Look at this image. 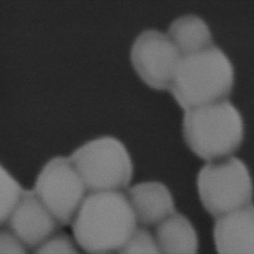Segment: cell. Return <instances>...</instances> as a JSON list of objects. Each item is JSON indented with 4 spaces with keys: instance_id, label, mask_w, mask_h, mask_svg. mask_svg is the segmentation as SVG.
Wrapping results in <instances>:
<instances>
[{
    "instance_id": "6da1fadb",
    "label": "cell",
    "mask_w": 254,
    "mask_h": 254,
    "mask_svg": "<svg viewBox=\"0 0 254 254\" xmlns=\"http://www.w3.org/2000/svg\"><path fill=\"white\" fill-rule=\"evenodd\" d=\"M77 244L86 253L119 251L132 236L137 221L126 194L119 190L91 192L72 223Z\"/></svg>"
},
{
    "instance_id": "7a4b0ae2",
    "label": "cell",
    "mask_w": 254,
    "mask_h": 254,
    "mask_svg": "<svg viewBox=\"0 0 254 254\" xmlns=\"http://www.w3.org/2000/svg\"><path fill=\"white\" fill-rule=\"evenodd\" d=\"M230 60L213 44L182 56L169 91L185 111L226 100L233 89Z\"/></svg>"
},
{
    "instance_id": "3957f363",
    "label": "cell",
    "mask_w": 254,
    "mask_h": 254,
    "mask_svg": "<svg viewBox=\"0 0 254 254\" xmlns=\"http://www.w3.org/2000/svg\"><path fill=\"white\" fill-rule=\"evenodd\" d=\"M183 134L188 147L200 159H223L243 142V117L227 100L191 108L185 111Z\"/></svg>"
},
{
    "instance_id": "277c9868",
    "label": "cell",
    "mask_w": 254,
    "mask_h": 254,
    "mask_svg": "<svg viewBox=\"0 0 254 254\" xmlns=\"http://www.w3.org/2000/svg\"><path fill=\"white\" fill-rule=\"evenodd\" d=\"M69 159L91 192L122 190L131 181V157L123 142L111 136L86 142Z\"/></svg>"
},
{
    "instance_id": "5b68a950",
    "label": "cell",
    "mask_w": 254,
    "mask_h": 254,
    "mask_svg": "<svg viewBox=\"0 0 254 254\" xmlns=\"http://www.w3.org/2000/svg\"><path fill=\"white\" fill-rule=\"evenodd\" d=\"M197 187L204 209L215 218L252 202V178L246 164L237 157L206 164L198 173Z\"/></svg>"
},
{
    "instance_id": "8992f818",
    "label": "cell",
    "mask_w": 254,
    "mask_h": 254,
    "mask_svg": "<svg viewBox=\"0 0 254 254\" xmlns=\"http://www.w3.org/2000/svg\"><path fill=\"white\" fill-rule=\"evenodd\" d=\"M33 190L62 226L72 224L87 190L69 157L63 156L46 164Z\"/></svg>"
},
{
    "instance_id": "52a82bcc",
    "label": "cell",
    "mask_w": 254,
    "mask_h": 254,
    "mask_svg": "<svg viewBox=\"0 0 254 254\" xmlns=\"http://www.w3.org/2000/svg\"><path fill=\"white\" fill-rule=\"evenodd\" d=\"M181 57L169 36L156 29L142 32L131 49L136 73L145 84L159 91L169 89Z\"/></svg>"
},
{
    "instance_id": "ba28073f",
    "label": "cell",
    "mask_w": 254,
    "mask_h": 254,
    "mask_svg": "<svg viewBox=\"0 0 254 254\" xmlns=\"http://www.w3.org/2000/svg\"><path fill=\"white\" fill-rule=\"evenodd\" d=\"M4 225L27 249L34 251L63 227L34 190H24Z\"/></svg>"
},
{
    "instance_id": "9c48e42d",
    "label": "cell",
    "mask_w": 254,
    "mask_h": 254,
    "mask_svg": "<svg viewBox=\"0 0 254 254\" xmlns=\"http://www.w3.org/2000/svg\"><path fill=\"white\" fill-rule=\"evenodd\" d=\"M213 238L219 254H254L253 203L217 217Z\"/></svg>"
},
{
    "instance_id": "30bf717a",
    "label": "cell",
    "mask_w": 254,
    "mask_h": 254,
    "mask_svg": "<svg viewBox=\"0 0 254 254\" xmlns=\"http://www.w3.org/2000/svg\"><path fill=\"white\" fill-rule=\"evenodd\" d=\"M126 194L142 227L157 226L176 212L172 195L162 183H140L128 189Z\"/></svg>"
},
{
    "instance_id": "8fae6325",
    "label": "cell",
    "mask_w": 254,
    "mask_h": 254,
    "mask_svg": "<svg viewBox=\"0 0 254 254\" xmlns=\"http://www.w3.org/2000/svg\"><path fill=\"white\" fill-rule=\"evenodd\" d=\"M154 238L160 254L197 253L196 230L187 218L176 211L157 225Z\"/></svg>"
},
{
    "instance_id": "7c38bea8",
    "label": "cell",
    "mask_w": 254,
    "mask_h": 254,
    "mask_svg": "<svg viewBox=\"0 0 254 254\" xmlns=\"http://www.w3.org/2000/svg\"><path fill=\"white\" fill-rule=\"evenodd\" d=\"M168 36L181 56L202 50L213 44L211 32L202 18L182 15L170 24Z\"/></svg>"
},
{
    "instance_id": "4fadbf2b",
    "label": "cell",
    "mask_w": 254,
    "mask_h": 254,
    "mask_svg": "<svg viewBox=\"0 0 254 254\" xmlns=\"http://www.w3.org/2000/svg\"><path fill=\"white\" fill-rule=\"evenodd\" d=\"M24 190L18 183L1 167V199L0 219L1 225L4 224L21 199Z\"/></svg>"
},
{
    "instance_id": "5bb4252c",
    "label": "cell",
    "mask_w": 254,
    "mask_h": 254,
    "mask_svg": "<svg viewBox=\"0 0 254 254\" xmlns=\"http://www.w3.org/2000/svg\"><path fill=\"white\" fill-rule=\"evenodd\" d=\"M119 254H160L156 240L144 227L136 228Z\"/></svg>"
},
{
    "instance_id": "9a60e30c",
    "label": "cell",
    "mask_w": 254,
    "mask_h": 254,
    "mask_svg": "<svg viewBox=\"0 0 254 254\" xmlns=\"http://www.w3.org/2000/svg\"><path fill=\"white\" fill-rule=\"evenodd\" d=\"M35 254L79 253L72 238L64 232H58L35 250Z\"/></svg>"
},
{
    "instance_id": "2e32d148",
    "label": "cell",
    "mask_w": 254,
    "mask_h": 254,
    "mask_svg": "<svg viewBox=\"0 0 254 254\" xmlns=\"http://www.w3.org/2000/svg\"><path fill=\"white\" fill-rule=\"evenodd\" d=\"M26 248L21 242L8 229H1V252L2 253H11L10 251H17V253L24 254Z\"/></svg>"
}]
</instances>
